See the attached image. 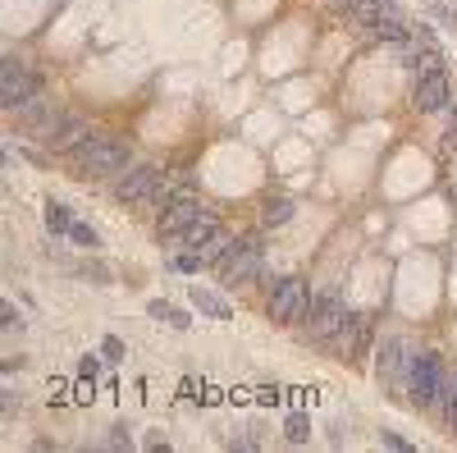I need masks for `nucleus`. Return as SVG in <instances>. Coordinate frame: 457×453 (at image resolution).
Returning a JSON list of instances; mask_svg holds the SVG:
<instances>
[{"label": "nucleus", "instance_id": "17", "mask_svg": "<svg viewBox=\"0 0 457 453\" xmlns=\"http://www.w3.org/2000/svg\"><path fill=\"white\" fill-rule=\"evenodd\" d=\"M46 224H51L55 233H69L74 215H69V206H60V201H46Z\"/></svg>", "mask_w": 457, "mask_h": 453}, {"label": "nucleus", "instance_id": "12", "mask_svg": "<svg viewBox=\"0 0 457 453\" xmlns=\"http://www.w3.org/2000/svg\"><path fill=\"white\" fill-rule=\"evenodd\" d=\"M370 28H375L380 37H389V42L407 46V23H403V14L393 10V0H380V10H375V19H370Z\"/></svg>", "mask_w": 457, "mask_h": 453}, {"label": "nucleus", "instance_id": "22", "mask_svg": "<svg viewBox=\"0 0 457 453\" xmlns=\"http://www.w3.org/2000/svg\"><path fill=\"white\" fill-rule=\"evenodd\" d=\"M0 325H5V330H10V334H14V330H23V321H19V311H14V307H10V302H0Z\"/></svg>", "mask_w": 457, "mask_h": 453}, {"label": "nucleus", "instance_id": "1", "mask_svg": "<svg viewBox=\"0 0 457 453\" xmlns=\"http://www.w3.org/2000/svg\"><path fill=\"white\" fill-rule=\"evenodd\" d=\"M403 385H407V394H412L416 408H435L439 394L448 389L439 357H435V353H416V357H407V362H403Z\"/></svg>", "mask_w": 457, "mask_h": 453}, {"label": "nucleus", "instance_id": "5", "mask_svg": "<svg viewBox=\"0 0 457 453\" xmlns=\"http://www.w3.org/2000/svg\"><path fill=\"white\" fill-rule=\"evenodd\" d=\"M215 270H219L224 284H247L251 275H261V243H256V238H238Z\"/></svg>", "mask_w": 457, "mask_h": 453}, {"label": "nucleus", "instance_id": "24", "mask_svg": "<svg viewBox=\"0 0 457 453\" xmlns=\"http://www.w3.org/2000/svg\"><path fill=\"white\" fill-rule=\"evenodd\" d=\"M448 142L457 147V101H453V106H448Z\"/></svg>", "mask_w": 457, "mask_h": 453}, {"label": "nucleus", "instance_id": "16", "mask_svg": "<svg viewBox=\"0 0 457 453\" xmlns=\"http://www.w3.org/2000/svg\"><path fill=\"white\" fill-rule=\"evenodd\" d=\"M201 265H210L201 252H174L169 256V270H178V275H192V270H201Z\"/></svg>", "mask_w": 457, "mask_h": 453}, {"label": "nucleus", "instance_id": "25", "mask_svg": "<svg viewBox=\"0 0 457 453\" xmlns=\"http://www.w3.org/2000/svg\"><path fill=\"white\" fill-rule=\"evenodd\" d=\"M256 398H261L265 408H270V403H279V389H270V385H265V389H256Z\"/></svg>", "mask_w": 457, "mask_h": 453}, {"label": "nucleus", "instance_id": "8", "mask_svg": "<svg viewBox=\"0 0 457 453\" xmlns=\"http://www.w3.org/2000/svg\"><path fill=\"white\" fill-rule=\"evenodd\" d=\"M206 211L197 206L192 197H183V201H169V206L160 211V238L165 243H174V247H183V238H188V229H192L197 220H201Z\"/></svg>", "mask_w": 457, "mask_h": 453}, {"label": "nucleus", "instance_id": "10", "mask_svg": "<svg viewBox=\"0 0 457 453\" xmlns=\"http://www.w3.org/2000/svg\"><path fill=\"white\" fill-rule=\"evenodd\" d=\"M92 133H88V124L78 120V115H60V120H55V129H51V138H46V142L55 147V151H78V147L88 142Z\"/></svg>", "mask_w": 457, "mask_h": 453}, {"label": "nucleus", "instance_id": "14", "mask_svg": "<svg viewBox=\"0 0 457 453\" xmlns=\"http://www.w3.org/2000/svg\"><path fill=\"white\" fill-rule=\"evenodd\" d=\"M147 311H151L156 321H165V325H174V330H188V311H178L174 302H165V298H156V302H147Z\"/></svg>", "mask_w": 457, "mask_h": 453}, {"label": "nucleus", "instance_id": "19", "mask_svg": "<svg viewBox=\"0 0 457 453\" xmlns=\"http://www.w3.org/2000/svg\"><path fill=\"white\" fill-rule=\"evenodd\" d=\"M288 220H293V201H270V211H265V224L274 229V224H288Z\"/></svg>", "mask_w": 457, "mask_h": 453}, {"label": "nucleus", "instance_id": "9", "mask_svg": "<svg viewBox=\"0 0 457 453\" xmlns=\"http://www.w3.org/2000/svg\"><path fill=\"white\" fill-rule=\"evenodd\" d=\"M416 110L421 115H448V106H453V88H448L444 69H435V74H421V83H416Z\"/></svg>", "mask_w": 457, "mask_h": 453}, {"label": "nucleus", "instance_id": "15", "mask_svg": "<svg viewBox=\"0 0 457 453\" xmlns=\"http://www.w3.org/2000/svg\"><path fill=\"white\" fill-rule=\"evenodd\" d=\"M439 412H444V421L457 431V371H453V380H448V389L439 394Z\"/></svg>", "mask_w": 457, "mask_h": 453}, {"label": "nucleus", "instance_id": "20", "mask_svg": "<svg viewBox=\"0 0 457 453\" xmlns=\"http://www.w3.org/2000/svg\"><path fill=\"white\" fill-rule=\"evenodd\" d=\"M283 435H288L293 444H302L306 435H311V426H306V417H302V412H293V417H288V426H283Z\"/></svg>", "mask_w": 457, "mask_h": 453}, {"label": "nucleus", "instance_id": "11", "mask_svg": "<svg viewBox=\"0 0 457 453\" xmlns=\"http://www.w3.org/2000/svg\"><path fill=\"white\" fill-rule=\"evenodd\" d=\"M23 120V129H33L37 138H51V129H55V120H60V115H51V106H46L42 97H33V101H23L19 110H14Z\"/></svg>", "mask_w": 457, "mask_h": 453}, {"label": "nucleus", "instance_id": "7", "mask_svg": "<svg viewBox=\"0 0 457 453\" xmlns=\"http://www.w3.org/2000/svg\"><path fill=\"white\" fill-rule=\"evenodd\" d=\"M33 97H37V74H28L19 60H5L0 65V106L19 110L23 101H33Z\"/></svg>", "mask_w": 457, "mask_h": 453}, {"label": "nucleus", "instance_id": "3", "mask_svg": "<svg viewBox=\"0 0 457 453\" xmlns=\"http://www.w3.org/2000/svg\"><path fill=\"white\" fill-rule=\"evenodd\" d=\"M78 165L88 179H110V174H124L128 170V147L119 138H88L78 147Z\"/></svg>", "mask_w": 457, "mask_h": 453}, {"label": "nucleus", "instance_id": "23", "mask_svg": "<svg viewBox=\"0 0 457 453\" xmlns=\"http://www.w3.org/2000/svg\"><path fill=\"white\" fill-rule=\"evenodd\" d=\"M439 65H444V60H439L435 51H421V56H416V69H421V74H435Z\"/></svg>", "mask_w": 457, "mask_h": 453}, {"label": "nucleus", "instance_id": "13", "mask_svg": "<svg viewBox=\"0 0 457 453\" xmlns=\"http://www.w3.org/2000/svg\"><path fill=\"white\" fill-rule=\"evenodd\" d=\"M192 302L206 311V316H215V321H228V316H233V311H228V302L215 298V293H210V288H201V284H192Z\"/></svg>", "mask_w": 457, "mask_h": 453}, {"label": "nucleus", "instance_id": "4", "mask_svg": "<svg viewBox=\"0 0 457 453\" xmlns=\"http://www.w3.org/2000/svg\"><path fill=\"white\" fill-rule=\"evenodd\" d=\"M352 325V311L343 307V302L334 298V293H325V298H316L311 302V316H306V334L311 339H320V343H334L338 334Z\"/></svg>", "mask_w": 457, "mask_h": 453}, {"label": "nucleus", "instance_id": "2", "mask_svg": "<svg viewBox=\"0 0 457 453\" xmlns=\"http://www.w3.org/2000/svg\"><path fill=\"white\" fill-rule=\"evenodd\" d=\"M311 284L297 275L279 279V284L270 288V321L274 325H306V316H311Z\"/></svg>", "mask_w": 457, "mask_h": 453}, {"label": "nucleus", "instance_id": "21", "mask_svg": "<svg viewBox=\"0 0 457 453\" xmlns=\"http://www.w3.org/2000/svg\"><path fill=\"white\" fill-rule=\"evenodd\" d=\"M101 357H106V362H124V339H115V334H110V339L101 343Z\"/></svg>", "mask_w": 457, "mask_h": 453}, {"label": "nucleus", "instance_id": "18", "mask_svg": "<svg viewBox=\"0 0 457 453\" xmlns=\"http://www.w3.org/2000/svg\"><path fill=\"white\" fill-rule=\"evenodd\" d=\"M69 243H78V247H97V229H92V224H83V220H74V224H69Z\"/></svg>", "mask_w": 457, "mask_h": 453}, {"label": "nucleus", "instance_id": "6", "mask_svg": "<svg viewBox=\"0 0 457 453\" xmlns=\"http://www.w3.org/2000/svg\"><path fill=\"white\" fill-rule=\"evenodd\" d=\"M156 183H160V170L156 165H128L119 179H115V197L124 206H147L156 197Z\"/></svg>", "mask_w": 457, "mask_h": 453}]
</instances>
